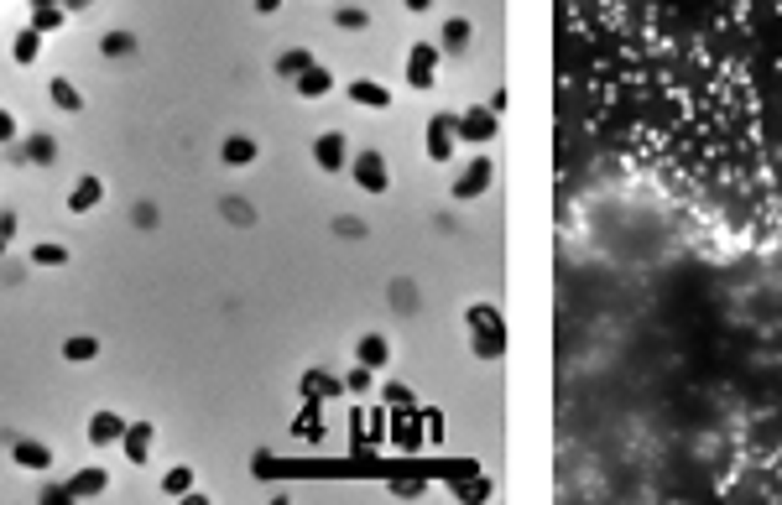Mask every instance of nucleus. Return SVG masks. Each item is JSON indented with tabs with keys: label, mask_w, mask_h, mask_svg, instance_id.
I'll use <instances>...</instances> for the list:
<instances>
[{
	"label": "nucleus",
	"mask_w": 782,
	"mask_h": 505,
	"mask_svg": "<svg viewBox=\"0 0 782 505\" xmlns=\"http://www.w3.org/2000/svg\"><path fill=\"white\" fill-rule=\"evenodd\" d=\"M464 324L475 328V355L501 359V349H506V324H501V313H496L490 302H475V307L464 313Z\"/></svg>",
	"instance_id": "1"
},
{
	"label": "nucleus",
	"mask_w": 782,
	"mask_h": 505,
	"mask_svg": "<svg viewBox=\"0 0 782 505\" xmlns=\"http://www.w3.org/2000/svg\"><path fill=\"white\" fill-rule=\"evenodd\" d=\"M496 130H501V115H496L490 105H475V110L454 115V136H459V141H475V147H485V141H496Z\"/></svg>",
	"instance_id": "2"
},
{
	"label": "nucleus",
	"mask_w": 782,
	"mask_h": 505,
	"mask_svg": "<svg viewBox=\"0 0 782 505\" xmlns=\"http://www.w3.org/2000/svg\"><path fill=\"white\" fill-rule=\"evenodd\" d=\"M0 443L11 448V464H21V469H53V448L37 443V438H21V433L0 427Z\"/></svg>",
	"instance_id": "3"
},
{
	"label": "nucleus",
	"mask_w": 782,
	"mask_h": 505,
	"mask_svg": "<svg viewBox=\"0 0 782 505\" xmlns=\"http://www.w3.org/2000/svg\"><path fill=\"white\" fill-rule=\"evenodd\" d=\"M350 173H355V182H361L365 193H387L391 188V173H387V156L381 151H355L350 156Z\"/></svg>",
	"instance_id": "4"
},
{
	"label": "nucleus",
	"mask_w": 782,
	"mask_h": 505,
	"mask_svg": "<svg viewBox=\"0 0 782 505\" xmlns=\"http://www.w3.org/2000/svg\"><path fill=\"white\" fill-rule=\"evenodd\" d=\"M490 178H496V162H490V156H475V162L454 178V198H480L485 188H490Z\"/></svg>",
	"instance_id": "5"
},
{
	"label": "nucleus",
	"mask_w": 782,
	"mask_h": 505,
	"mask_svg": "<svg viewBox=\"0 0 782 505\" xmlns=\"http://www.w3.org/2000/svg\"><path fill=\"white\" fill-rule=\"evenodd\" d=\"M433 73H438V47L433 42H418L407 53V84L412 89H433Z\"/></svg>",
	"instance_id": "6"
},
{
	"label": "nucleus",
	"mask_w": 782,
	"mask_h": 505,
	"mask_svg": "<svg viewBox=\"0 0 782 505\" xmlns=\"http://www.w3.org/2000/svg\"><path fill=\"white\" fill-rule=\"evenodd\" d=\"M313 162H319L324 173H344V167H350V147H344V136H339V130H324V136L313 141Z\"/></svg>",
	"instance_id": "7"
},
{
	"label": "nucleus",
	"mask_w": 782,
	"mask_h": 505,
	"mask_svg": "<svg viewBox=\"0 0 782 505\" xmlns=\"http://www.w3.org/2000/svg\"><path fill=\"white\" fill-rule=\"evenodd\" d=\"M454 115H433L428 120V156L433 162H454Z\"/></svg>",
	"instance_id": "8"
},
{
	"label": "nucleus",
	"mask_w": 782,
	"mask_h": 505,
	"mask_svg": "<svg viewBox=\"0 0 782 505\" xmlns=\"http://www.w3.org/2000/svg\"><path fill=\"white\" fill-rule=\"evenodd\" d=\"M121 433H125V417H121V412H105V407H99V412L89 417V443H94V448L121 443Z\"/></svg>",
	"instance_id": "9"
},
{
	"label": "nucleus",
	"mask_w": 782,
	"mask_h": 505,
	"mask_svg": "<svg viewBox=\"0 0 782 505\" xmlns=\"http://www.w3.org/2000/svg\"><path fill=\"white\" fill-rule=\"evenodd\" d=\"M293 89H298L302 99H324V94L334 89V73L324 68V63H313V68H302L298 79H293Z\"/></svg>",
	"instance_id": "10"
},
{
	"label": "nucleus",
	"mask_w": 782,
	"mask_h": 505,
	"mask_svg": "<svg viewBox=\"0 0 782 505\" xmlns=\"http://www.w3.org/2000/svg\"><path fill=\"white\" fill-rule=\"evenodd\" d=\"M121 443H125V459H131V464H147V448H151V422H125Z\"/></svg>",
	"instance_id": "11"
},
{
	"label": "nucleus",
	"mask_w": 782,
	"mask_h": 505,
	"mask_svg": "<svg viewBox=\"0 0 782 505\" xmlns=\"http://www.w3.org/2000/svg\"><path fill=\"white\" fill-rule=\"evenodd\" d=\"M256 151H261V147H256L251 136H225L219 162H225V167H251V162H256Z\"/></svg>",
	"instance_id": "12"
},
{
	"label": "nucleus",
	"mask_w": 782,
	"mask_h": 505,
	"mask_svg": "<svg viewBox=\"0 0 782 505\" xmlns=\"http://www.w3.org/2000/svg\"><path fill=\"white\" fill-rule=\"evenodd\" d=\"M105 484H110L105 469H79V475L68 479V495L73 501H89V495H105Z\"/></svg>",
	"instance_id": "13"
},
{
	"label": "nucleus",
	"mask_w": 782,
	"mask_h": 505,
	"mask_svg": "<svg viewBox=\"0 0 782 505\" xmlns=\"http://www.w3.org/2000/svg\"><path fill=\"white\" fill-rule=\"evenodd\" d=\"M99 198H105V182H99V178H79V182H73V193H68V208H73V214H89Z\"/></svg>",
	"instance_id": "14"
},
{
	"label": "nucleus",
	"mask_w": 782,
	"mask_h": 505,
	"mask_svg": "<svg viewBox=\"0 0 782 505\" xmlns=\"http://www.w3.org/2000/svg\"><path fill=\"white\" fill-rule=\"evenodd\" d=\"M470 37H475V27H470L464 16H449V21H444V47H438V53H464Z\"/></svg>",
	"instance_id": "15"
},
{
	"label": "nucleus",
	"mask_w": 782,
	"mask_h": 505,
	"mask_svg": "<svg viewBox=\"0 0 782 505\" xmlns=\"http://www.w3.org/2000/svg\"><path fill=\"white\" fill-rule=\"evenodd\" d=\"M37 53H42V31H37V27L16 31V42H11V58L21 63V68H31V63H37Z\"/></svg>",
	"instance_id": "16"
},
{
	"label": "nucleus",
	"mask_w": 782,
	"mask_h": 505,
	"mask_svg": "<svg viewBox=\"0 0 782 505\" xmlns=\"http://www.w3.org/2000/svg\"><path fill=\"white\" fill-rule=\"evenodd\" d=\"M350 99H355V105H376V110H387L391 89H381L376 79H355V84H350Z\"/></svg>",
	"instance_id": "17"
},
{
	"label": "nucleus",
	"mask_w": 782,
	"mask_h": 505,
	"mask_svg": "<svg viewBox=\"0 0 782 505\" xmlns=\"http://www.w3.org/2000/svg\"><path fill=\"white\" fill-rule=\"evenodd\" d=\"M47 94H53V105H58L63 115H79V110H84V94L73 89L68 79H53V84H47Z\"/></svg>",
	"instance_id": "18"
},
{
	"label": "nucleus",
	"mask_w": 782,
	"mask_h": 505,
	"mask_svg": "<svg viewBox=\"0 0 782 505\" xmlns=\"http://www.w3.org/2000/svg\"><path fill=\"white\" fill-rule=\"evenodd\" d=\"M355 355H361V365H370V370H381V365H387V359H391V344H387V339H381V333H365V339H361V349H355Z\"/></svg>",
	"instance_id": "19"
},
{
	"label": "nucleus",
	"mask_w": 782,
	"mask_h": 505,
	"mask_svg": "<svg viewBox=\"0 0 782 505\" xmlns=\"http://www.w3.org/2000/svg\"><path fill=\"white\" fill-rule=\"evenodd\" d=\"M63 21H68V11H63V5H31V27L42 31V37H47V31H58Z\"/></svg>",
	"instance_id": "20"
},
{
	"label": "nucleus",
	"mask_w": 782,
	"mask_h": 505,
	"mask_svg": "<svg viewBox=\"0 0 782 505\" xmlns=\"http://www.w3.org/2000/svg\"><path fill=\"white\" fill-rule=\"evenodd\" d=\"M334 391H339V381H329L324 370H308V375H302V396H308V401H324V396H334Z\"/></svg>",
	"instance_id": "21"
},
{
	"label": "nucleus",
	"mask_w": 782,
	"mask_h": 505,
	"mask_svg": "<svg viewBox=\"0 0 782 505\" xmlns=\"http://www.w3.org/2000/svg\"><path fill=\"white\" fill-rule=\"evenodd\" d=\"M68 261V250H63L58 240H37L31 245V266H63Z\"/></svg>",
	"instance_id": "22"
},
{
	"label": "nucleus",
	"mask_w": 782,
	"mask_h": 505,
	"mask_svg": "<svg viewBox=\"0 0 782 505\" xmlns=\"http://www.w3.org/2000/svg\"><path fill=\"white\" fill-rule=\"evenodd\" d=\"M131 47H136V37H131V31H105V42H99V53H105V58H131Z\"/></svg>",
	"instance_id": "23"
},
{
	"label": "nucleus",
	"mask_w": 782,
	"mask_h": 505,
	"mask_svg": "<svg viewBox=\"0 0 782 505\" xmlns=\"http://www.w3.org/2000/svg\"><path fill=\"white\" fill-rule=\"evenodd\" d=\"M302 68H313V53H308V47H293V53L276 58V73H287V79H298Z\"/></svg>",
	"instance_id": "24"
},
{
	"label": "nucleus",
	"mask_w": 782,
	"mask_h": 505,
	"mask_svg": "<svg viewBox=\"0 0 782 505\" xmlns=\"http://www.w3.org/2000/svg\"><path fill=\"white\" fill-rule=\"evenodd\" d=\"M162 495H178V501H183V495H193V469H183V464H178V469H167Z\"/></svg>",
	"instance_id": "25"
},
{
	"label": "nucleus",
	"mask_w": 782,
	"mask_h": 505,
	"mask_svg": "<svg viewBox=\"0 0 782 505\" xmlns=\"http://www.w3.org/2000/svg\"><path fill=\"white\" fill-rule=\"evenodd\" d=\"M63 355H68V359H94V355H99V339L79 333V339H68V344H63Z\"/></svg>",
	"instance_id": "26"
},
{
	"label": "nucleus",
	"mask_w": 782,
	"mask_h": 505,
	"mask_svg": "<svg viewBox=\"0 0 782 505\" xmlns=\"http://www.w3.org/2000/svg\"><path fill=\"white\" fill-rule=\"evenodd\" d=\"M27 156H31V162H53V156H58V141H53V136H31Z\"/></svg>",
	"instance_id": "27"
},
{
	"label": "nucleus",
	"mask_w": 782,
	"mask_h": 505,
	"mask_svg": "<svg viewBox=\"0 0 782 505\" xmlns=\"http://www.w3.org/2000/svg\"><path fill=\"white\" fill-rule=\"evenodd\" d=\"M334 21H339L344 31H365V21H370V16H365V11H355V5H344V11H334Z\"/></svg>",
	"instance_id": "28"
},
{
	"label": "nucleus",
	"mask_w": 782,
	"mask_h": 505,
	"mask_svg": "<svg viewBox=\"0 0 782 505\" xmlns=\"http://www.w3.org/2000/svg\"><path fill=\"white\" fill-rule=\"evenodd\" d=\"M302 433H308V438H324V422H319V407H313V401L302 407Z\"/></svg>",
	"instance_id": "29"
},
{
	"label": "nucleus",
	"mask_w": 782,
	"mask_h": 505,
	"mask_svg": "<svg viewBox=\"0 0 782 505\" xmlns=\"http://www.w3.org/2000/svg\"><path fill=\"white\" fill-rule=\"evenodd\" d=\"M344 386H350V391H361V396H365V391H370V365H355V370H350V381H344Z\"/></svg>",
	"instance_id": "30"
},
{
	"label": "nucleus",
	"mask_w": 782,
	"mask_h": 505,
	"mask_svg": "<svg viewBox=\"0 0 782 505\" xmlns=\"http://www.w3.org/2000/svg\"><path fill=\"white\" fill-rule=\"evenodd\" d=\"M21 130H16V120H11V110H0V147H11Z\"/></svg>",
	"instance_id": "31"
},
{
	"label": "nucleus",
	"mask_w": 782,
	"mask_h": 505,
	"mask_svg": "<svg viewBox=\"0 0 782 505\" xmlns=\"http://www.w3.org/2000/svg\"><path fill=\"white\" fill-rule=\"evenodd\" d=\"M68 501H73L68 484H47V490H42V505H68Z\"/></svg>",
	"instance_id": "32"
},
{
	"label": "nucleus",
	"mask_w": 782,
	"mask_h": 505,
	"mask_svg": "<svg viewBox=\"0 0 782 505\" xmlns=\"http://www.w3.org/2000/svg\"><path fill=\"white\" fill-rule=\"evenodd\" d=\"M16 235V214H0V240H11Z\"/></svg>",
	"instance_id": "33"
},
{
	"label": "nucleus",
	"mask_w": 782,
	"mask_h": 505,
	"mask_svg": "<svg viewBox=\"0 0 782 505\" xmlns=\"http://www.w3.org/2000/svg\"><path fill=\"white\" fill-rule=\"evenodd\" d=\"M256 11H261V16H271V11H282V0H256Z\"/></svg>",
	"instance_id": "34"
},
{
	"label": "nucleus",
	"mask_w": 782,
	"mask_h": 505,
	"mask_svg": "<svg viewBox=\"0 0 782 505\" xmlns=\"http://www.w3.org/2000/svg\"><path fill=\"white\" fill-rule=\"evenodd\" d=\"M84 5H94V0H63V11H84Z\"/></svg>",
	"instance_id": "35"
},
{
	"label": "nucleus",
	"mask_w": 782,
	"mask_h": 505,
	"mask_svg": "<svg viewBox=\"0 0 782 505\" xmlns=\"http://www.w3.org/2000/svg\"><path fill=\"white\" fill-rule=\"evenodd\" d=\"M402 5H407V11H428V5H433V0H402Z\"/></svg>",
	"instance_id": "36"
},
{
	"label": "nucleus",
	"mask_w": 782,
	"mask_h": 505,
	"mask_svg": "<svg viewBox=\"0 0 782 505\" xmlns=\"http://www.w3.org/2000/svg\"><path fill=\"white\" fill-rule=\"evenodd\" d=\"M0 256H5V240H0Z\"/></svg>",
	"instance_id": "37"
}]
</instances>
